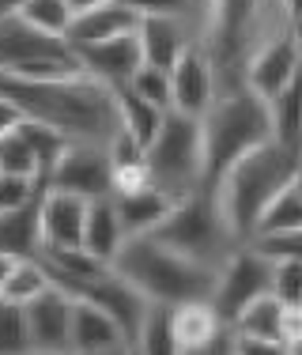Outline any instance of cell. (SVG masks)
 <instances>
[{
    "instance_id": "6da1fadb",
    "label": "cell",
    "mask_w": 302,
    "mask_h": 355,
    "mask_svg": "<svg viewBox=\"0 0 302 355\" xmlns=\"http://www.w3.org/2000/svg\"><path fill=\"white\" fill-rule=\"evenodd\" d=\"M189 35L215 72V98L246 91V69L257 49L287 35L291 19L280 0H189Z\"/></svg>"
},
{
    "instance_id": "7a4b0ae2",
    "label": "cell",
    "mask_w": 302,
    "mask_h": 355,
    "mask_svg": "<svg viewBox=\"0 0 302 355\" xmlns=\"http://www.w3.org/2000/svg\"><path fill=\"white\" fill-rule=\"evenodd\" d=\"M0 95L12 98L27 121L46 125L69 144L106 148L110 137L121 129V121H117V91L83 72L53 83H27L0 72Z\"/></svg>"
},
{
    "instance_id": "3957f363",
    "label": "cell",
    "mask_w": 302,
    "mask_h": 355,
    "mask_svg": "<svg viewBox=\"0 0 302 355\" xmlns=\"http://www.w3.org/2000/svg\"><path fill=\"white\" fill-rule=\"evenodd\" d=\"M299 166V151L283 148V144L268 140L261 148H254L249 155H242L231 166L220 185L212 189V200L220 208L226 231L238 246H246L257 231V219L268 205H272L276 193H283L291 185V174Z\"/></svg>"
},
{
    "instance_id": "277c9868",
    "label": "cell",
    "mask_w": 302,
    "mask_h": 355,
    "mask_svg": "<svg viewBox=\"0 0 302 355\" xmlns=\"http://www.w3.org/2000/svg\"><path fill=\"white\" fill-rule=\"evenodd\" d=\"M272 140V117L268 103H261L249 91L220 95L208 114L200 117V189L212 193L220 178L249 155L254 148Z\"/></svg>"
},
{
    "instance_id": "5b68a950",
    "label": "cell",
    "mask_w": 302,
    "mask_h": 355,
    "mask_svg": "<svg viewBox=\"0 0 302 355\" xmlns=\"http://www.w3.org/2000/svg\"><path fill=\"white\" fill-rule=\"evenodd\" d=\"M110 268L117 280H125L140 299L155 302V306H181V302L212 299L215 287V268L193 265L166 246H159L148 234L125 242Z\"/></svg>"
},
{
    "instance_id": "8992f818",
    "label": "cell",
    "mask_w": 302,
    "mask_h": 355,
    "mask_svg": "<svg viewBox=\"0 0 302 355\" xmlns=\"http://www.w3.org/2000/svg\"><path fill=\"white\" fill-rule=\"evenodd\" d=\"M148 239H155L159 246H166L170 253L193 261V265L215 268V272H220V265L231 257V250L238 246V242L231 239V231H226L212 193H204V189L193 193L186 200H178V205L170 208V216H166Z\"/></svg>"
},
{
    "instance_id": "52a82bcc",
    "label": "cell",
    "mask_w": 302,
    "mask_h": 355,
    "mask_svg": "<svg viewBox=\"0 0 302 355\" xmlns=\"http://www.w3.org/2000/svg\"><path fill=\"white\" fill-rule=\"evenodd\" d=\"M148 174L151 189L170 200H186L200 193V117L166 114L155 140L148 144Z\"/></svg>"
},
{
    "instance_id": "ba28073f",
    "label": "cell",
    "mask_w": 302,
    "mask_h": 355,
    "mask_svg": "<svg viewBox=\"0 0 302 355\" xmlns=\"http://www.w3.org/2000/svg\"><path fill=\"white\" fill-rule=\"evenodd\" d=\"M261 295H272V257L261 253L254 242L234 246L231 257L220 265L215 272V287H212V306L220 314L223 325H231L249 302H257Z\"/></svg>"
},
{
    "instance_id": "9c48e42d",
    "label": "cell",
    "mask_w": 302,
    "mask_h": 355,
    "mask_svg": "<svg viewBox=\"0 0 302 355\" xmlns=\"http://www.w3.org/2000/svg\"><path fill=\"white\" fill-rule=\"evenodd\" d=\"M46 189L69 193V197H80L87 205L91 200H103V197H114L106 148H98V144H69L61 151V159L53 163V171H49Z\"/></svg>"
},
{
    "instance_id": "30bf717a",
    "label": "cell",
    "mask_w": 302,
    "mask_h": 355,
    "mask_svg": "<svg viewBox=\"0 0 302 355\" xmlns=\"http://www.w3.org/2000/svg\"><path fill=\"white\" fill-rule=\"evenodd\" d=\"M215 103V72L212 61L197 42H189L186 53L170 69V110L186 117H204L208 106Z\"/></svg>"
},
{
    "instance_id": "8fae6325",
    "label": "cell",
    "mask_w": 302,
    "mask_h": 355,
    "mask_svg": "<svg viewBox=\"0 0 302 355\" xmlns=\"http://www.w3.org/2000/svg\"><path fill=\"white\" fill-rule=\"evenodd\" d=\"M30 352L38 355H72V299L61 287H49L35 302H27Z\"/></svg>"
},
{
    "instance_id": "7c38bea8",
    "label": "cell",
    "mask_w": 302,
    "mask_h": 355,
    "mask_svg": "<svg viewBox=\"0 0 302 355\" xmlns=\"http://www.w3.org/2000/svg\"><path fill=\"white\" fill-rule=\"evenodd\" d=\"M72 53H76V64H80L83 76H91V80L106 83L114 91H121L132 80V72L144 64L136 35L106 38V42H95V46H72Z\"/></svg>"
},
{
    "instance_id": "4fadbf2b",
    "label": "cell",
    "mask_w": 302,
    "mask_h": 355,
    "mask_svg": "<svg viewBox=\"0 0 302 355\" xmlns=\"http://www.w3.org/2000/svg\"><path fill=\"white\" fill-rule=\"evenodd\" d=\"M69 299H83V302H91V306H98L103 314H110L117 321V329L125 333V340H136V329H140V321H144V310H148V302L140 299L136 291H132L125 280H117L114 276V268L106 276H98V280H91V284H76V287H61Z\"/></svg>"
},
{
    "instance_id": "5bb4252c",
    "label": "cell",
    "mask_w": 302,
    "mask_h": 355,
    "mask_svg": "<svg viewBox=\"0 0 302 355\" xmlns=\"http://www.w3.org/2000/svg\"><path fill=\"white\" fill-rule=\"evenodd\" d=\"M299 69H302V53H299L295 38H291V31H287V35L272 38L268 46L257 49V57L246 69V91L257 95L261 103H272V98L295 80Z\"/></svg>"
},
{
    "instance_id": "9a60e30c",
    "label": "cell",
    "mask_w": 302,
    "mask_h": 355,
    "mask_svg": "<svg viewBox=\"0 0 302 355\" xmlns=\"http://www.w3.org/2000/svg\"><path fill=\"white\" fill-rule=\"evenodd\" d=\"M83 223H87V200L69 197V193H53V189L42 193V200H38L42 253L83 246Z\"/></svg>"
},
{
    "instance_id": "2e32d148",
    "label": "cell",
    "mask_w": 302,
    "mask_h": 355,
    "mask_svg": "<svg viewBox=\"0 0 302 355\" xmlns=\"http://www.w3.org/2000/svg\"><path fill=\"white\" fill-rule=\"evenodd\" d=\"M64 53H72V46L64 38L42 35V31L27 27L19 15L0 19V72H12L27 61H38V57H64Z\"/></svg>"
},
{
    "instance_id": "e0dca14e",
    "label": "cell",
    "mask_w": 302,
    "mask_h": 355,
    "mask_svg": "<svg viewBox=\"0 0 302 355\" xmlns=\"http://www.w3.org/2000/svg\"><path fill=\"white\" fill-rule=\"evenodd\" d=\"M136 42H140V53H144V64L170 72L174 61L186 53L193 35H189L186 15H151V19H140Z\"/></svg>"
},
{
    "instance_id": "ac0fdd59",
    "label": "cell",
    "mask_w": 302,
    "mask_h": 355,
    "mask_svg": "<svg viewBox=\"0 0 302 355\" xmlns=\"http://www.w3.org/2000/svg\"><path fill=\"white\" fill-rule=\"evenodd\" d=\"M170 321H174V336H178V348L181 355H200L208 352L215 340L226 333V325L215 314V306L208 299L200 302H181V306L170 310Z\"/></svg>"
},
{
    "instance_id": "d6986e66",
    "label": "cell",
    "mask_w": 302,
    "mask_h": 355,
    "mask_svg": "<svg viewBox=\"0 0 302 355\" xmlns=\"http://www.w3.org/2000/svg\"><path fill=\"white\" fill-rule=\"evenodd\" d=\"M136 27H140L136 15H132L121 0H114V4H103V8H91V12L76 15L64 42H69V46H95V42H106V38L136 35Z\"/></svg>"
},
{
    "instance_id": "ffe728a7",
    "label": "cell",
    "mask_w": 302,
    "mask_h": 355,
    "mask_svg": "<svg viewBox=\"0 0 302 355\" xmlns=\"http://www.w3.org/2000/svg\"><path fill=\"white\" fill-rule=\"evenodd\" d=\"M106 159H110V185H114V197L121 193H136L151 185L148 174V148L136 144L125 129H117L110 144H106Z\"/></svg>"
},
{
    "instance_id": "44dd1931",
    "label": "cell",
    "mask_w": 302,
    "mask_h": 355,
    "mask_svg": "<svg viewBox=\"0 0 302 355\" xmlns=\"http://www.w3.org/2000/svg\"><path fill=\"white\" fill-rule=\"evenodd\" d=\"M117 344H129L125 333L117 329V321L110 314H103L98 306L83 299H72V355H91V352H106Z\"/></svg>"
},
{
    "instance_id": "7402d4cb",
    "label": "cell",
    "mask_w": 302,
    "mask_h": 355,
    "mask_svg": "<svg viewBox=\"0 0 302 355\" xmlns=\"http://www.w3.org/2000/svg\"><path fill=\"white\" fill-rule=\"evenodd\" d=\"M125 242H129V234H125V227H121V216H117V208H114V197L91 200L87 205V223H83V250H87L91 257L114 265V257L121 253Z\"/></svg>"
},
{
    "instance_id": "603a6c76",
    "label": "cell",
    "mask_w": 302,
    "mask_h": 355,
    "mask_svg": "<svg viewBox=\"0 0 302 355\" xmlns=\"http://www.w3.org/2000/svg\"><path fill=\"white\" fill-rule=\"evenodd\" d=\"M178 205V200H170L166 193L159 189H136V193H121V197H114V208L117 216H121V227L129 239H140V234H151L159 223H163L166 216H170V208Z\"/></svg>"
},
{
    "instance_id": "cb8c5ba5",
    "label": "cell",
    "mask_w": 302,
    "mask_h": 355,
    "mask_svg": "<svg viewBox=\"0 0 302 355\" xmlns=\"http://www.w3.org/2000/svg\"><path fill=\"white\" fill-rule=\"evenodd\" d=\"M42 253L38 239V200L15 212H0V257L30 261Z\"/></svg>"
},
{
    "instance_id": "d4e9b609",
    "label": "cell",
    "mask_w": 302,
    "mask_h": 355,
    "mask_svg": "<svg viewBox=\"0 0 302 355\" xmlns=\"http://www.w3.org/2000/svg\"><path fill=\"white\" fill-rule=\"evenodd\" d=\"M268 117H272V140L291 151H302V69L268 103Z\"/></svg>"
},
{
    "instance_id": "484cf974",
    "label": "cell",
    "mask_w": 302,
    "mask_h": 355,
    "mask_svg": "<svg viewBox=\"0 0 302 355\" xmlns=\"http://www.w3.org/2000/svg\"><path fill=\"white\" fill-rule=\"evenodd\" d=\"M170 310L174 306H155V302H148L144 321H140V329H136V340L129 344L132 355H181L178 336H174Z\"/></svg>"
},
{
    "instance_id": "4316f807",
    "label": "cell",
    "mask_w": 302,
    "mask_h": 355,
    "mask_svg": "<svg viewBox=\"0 0 302 355\" xmlns=\"http://www.w3.org/2000/svg\"><path fill=\"white\" fill-rule=\"evenodd\" d=\"M280 314L283 306L272 295H261L257 302H249L238 318L226 325L231 336H246V340H280Z\"/></svg>"
},
{
    "instance_id": "83f0119b",
    "label": "cell",
    "mask_w": 302,
    "mask_h": 355,
    "mask_svg": "<svg viewBox=\"0 0 302 355\" xmlns=\"http://www.w3.org/2000/svg\"><path fill=\"white\" fill-rule=\"evenodd\" d=\"M166 114L170 110H155V106L140 103L136 95H129V91H117V121H121V129L136 144H144V148L155 140V132H159Z\"/></svg>"
},
{
    "instance_id": "f1b7e54d",
    "label": "cell",
    "mask_w": 302,
    "mask_h": 355,
    "mask_svg": "<svg viewBox=\"0 0 302 355\" xmlns=\"http://www.w3.org/2000/svg\"><path fill=\"white\" fill-rule=\"evenodd\" d=\"M49 287H53V276L46 272V265H42L38 257H30V261H15V268H12V276H8L4 291H0V299L27 306V302H35V299H38V295H46Z\"/></svg>"
},
{
    "instance_id": "f546056e",
    "label": "cell",
    "mask_w": 302,
    "mask_h": 355,
    "mask_svg": "<svg viewBox=\"0 0 302 355\" xmlns=\"http://www.w3.org/2000/svg\"><path fill=\"white\" fill-rule=\"evenodd\" d=\"M291 231H302V200L295 197V189H283L272 197V205L261 212L257 219V231L254 239H268V234H291ZM249 239V242H254Z\"/></svg>"
},
{
    "instance_id": "4dcf8cb0",
    "label": "cell",
    "mask_w": 302,
    "mask_h": 355,
    "mask_svg": "<svg viewBox=\"0 0 302 355\" xmlns=\"http://www.w3.org/2000/svg\"><path fill=\"white\" fill-rule=\"evenodd\" d=\"M19 19L27 23V27L42 31V35H49V38H64L72 27V19H76V12L69 8V0H30L19 12Z\"/></svg>"
},
{
    "instance_id": "1f68e13d",
    "label": "cell",
    "mask_w": 302,
    "mask_h": 355,
    "mask_svg": "<svg viewBox=\"0 0 302 355\" xmlns=\"http://www.w3.org/2000/svg\"><path fill=\"white\" fill-rule=\"evenodd\" d=\"M121 91L136 95L140 103H148L155 110H170V72L155 69V64H140V69L132 72V80L125 83Z\"/></svg>"
},
{
    "instance_id": "d6a6232c",
    "label": "cell",
    "mask_w": 302,
    "mask_h": 355,
    "mask_svg": "<svg viewBox=\"0 0 302 355\" xmlns=\"http://www.w3.org/2000/svg\"><path fill=\"white\" fill-rule=\"evenodd\" d=\"M0 174H19V178H38V182H46L38 171L35 148H30V140L23 137L19 129L0 137Z\"/></svg>"
},
{
    "instance_id": "836d02e7",
    "label": "cell",
    "mask_w": 302,
    "mask_h": 355,
    "mask_svg": "<svg viewBox=\"0 0 302 355\" xmlns=\"http://www.w3.org/2000/svg\"><path fill=\"white\" fill-rule=\"evenodd\" d=\"M30 333H27V306L0 299V355H27Z\"/></svg>"
},
{
    "instance_id": "e575fe53",
    "label": "cell",
    "mask_w": 302,
    "mask_h": 355,
    "mask_svg": "<svg viewBox=\"0 0 302 355\" xmlns=\"http://www.w3.org/2000/svg\"><path fill=\"white\" fill-rule=\"evenodd\" d=\"M46 182L38 178H19V174H0V212H15V208H27L42 200Z\"/></svg>"
},
{
    "instance_id": "d590c367",
    "label": "cell",
    "mask_w": 302,
    "mask_h": 355,
    "mask_svg": "<svg viewBox=\"0 0 302 355\" xmlns=\"http://www.w3.org/2000/svg\"><path fill=\"white\" fill-rule=\"evenodd\" d=\"M272 299L280 306H302V261H272Z\"/></svg>"
},
{
    "instance_id": "8d00e7d4",
    "label": "cell",
    "mask_w": 302,
    "mask_h": 355,
    "mask_svg": "<svg viewBox=\"0 0 302 355\" xmlns=\"http://www.w3.org/2000/svg\"><path fill=\"white\" fill-rule=\"evenodd\" d=\"M254 246L268 253L272 261H302V231L291 234H268V239H254Z\"/></svg>"
},
{
    "instance_id": "74e56055",
    "label": "cell",
    "mask_w": 302,
    "mask_h": 355,
    "mask_svg": "<svg viewBox=\"0 0 302 355\" xmlns=\"http://www.w3.org/2000/svg\"><path fill=\"white\" fill-rule=\"evenodd\" d=\"M136 19H151V15H186L189 0H121Z\"/></svg>"
},
{
    "instance_id": "f35d334b",
    "label": "cell",
    "mask_w": 302,
    "mask_h": 355,
    "mask_svg": "<svg viewBox=\"0 0 302 355\" xmlns=\"http://www.w3.org/2000/svg\"><path fill=\"white\" fill-rule=\"evenodd\" d=\"M280 344L283 348H299L302 344V306H283V314H280Z\"/></svg>"
},
{
    "instance_id": "ab89813d",
    "label": "cell",
    "mask_w": 302,
    "mask_h": 355,
    "mask_svg": "<svg viewBox=\"0 0 302 355\" xmlns=\"http://www.w3.org/2000/svg\"><path fill=\"white\" fill-rule=\"evenodd\" d=\"M234 355H291L280 340H246V336H231Z\"/></svg>"
},
{
    "instance_id": "60d3db41",
    "label": "cell",
    "mask_w": 302,
    "mask_h": 355,
    "mask_svg": "<svg viewBox=\"0 0 302 355\" xmlns=\"http://www.w3.org/2000/svg\"><path fill=\"white\" fill-rule=\"evenodd\" d=\"M23 121H27V117H23V110L15 106L8 95H0V137H8V132H15Z\"/></svg>"
},
{
    "instance_id": "b9f144b4",
    "label": "cell",
    "mask_w": 302,
    "mask_h": 355,
    "mask_svg": "<svg viewBox=\"0 0 302 355\" xmlns=\"http://www.w3.org/2000/svg\"><path fill=\"white\" fill-rule=\"evenodd\" d=\"M27 4H30V0H0V19H12V15H19Z\"/></svg>"
},
{
    "instance_id": "7bdbcfd3",
    "label": "cell",
    "mask_w": 302,
    "mask_h": 355,
    "mask_svg": "<svg viewBox=\"0 0 302 355\" xmlns=\"http://www.w3.org/2000/svg\"><path fill=\"white\" fill-rule=\"evenodd\" d=\"M200 355H234V348H231V333H223L220 340L212 344L208 352H200Z\"/></svg>"
},
{
    "instance_id": "ee69618b",
    "label": "cell",
    "mask_w": 302,
    "mask_h": 355,
    "mask_svg": "<svg viewBox=\"0 0 302 355\" xmlns=\"http://www.w3.org/2000/svg\"><path fill=\"white\" fill-rule=\"evenodd\" d=\"M280 4H283V12H287L291 27H295V23H302V0H280Z\"/></svg>"
},
{
    "instance_id": "f6af8a7d",
    "label": "cell",
    "mask_w": 302,
    "mask_h": 355,
    "mask_svg": "<svg viewBox=\"0 0 302 355\" xmlns=\"http://www.w3.org/2000/svg\"><path fill=\"white\" fill-rule=\"evenodd\" d=\"M103 4H114V0H69V8L76 15L80 12H91V8H103Z\"/></svg>"
},
{
    "instance_id": "bcb514c9",
    "label": "cell",
    "mask_w": 302,
    "mask_h": 355,
    "mask_svg": "<svg viewBox=\"0 0 302 355\" xmlns=\"http://www.w3.org/2000/svg\"><path fill=\"white\" fill-rule=\"evenodd\" d=\"M12 268H15L12 257H0V291H4V284H8V276H12Z\"/></svg>"
},
{
    "instance_id": "7dc6e473",
    "label": "cell",
    "mask_w": 302,
    "mask_h": 355,
    "mask_svg": "<svg viewBox=\"0 0 302 355\" xmlns=\"http://www.w3.org/2000/svg\"><path fill=\"white\" fill-rule=\"evenodd\" d=\"M291 189H295V197L302 200V159H299V166H295V174H291Z\"/></svg>"
},
{
    "instance_id": "c3c4849f",
    "label": "cell",
    "mask_w": 302,
    "mask_h": 355,
    "mask_svg": "<svg viewBox=\"0 0 302 355\" xmlns=\"http://www.w3.org/2000/svg\"><path fill=\"white\" fill-rule=\"evenodd\" d=\"M91 355H132L129 344H117V348H106V352H91Z\"/></svg>"
},
{
    "instance_id": "681fc988",
    "label": "cell",
    "mask_w": 302,
    "mask_h": 355,
    "mask_svg": "<svg viewBox=\"0 0 302 355\" xmlns=\"http://www.w3.org/2000/svg\"><path fill=\"white\" fill-rule=\"evenodd\" d=\"M291 38H295V46H299V53H302V23H295V27H291Z\"/></svg>"
},
{
    "instance_id": "f907efd6",
    "label": "cell",
    "mask_w": 302,
    "mask_h": 355,
    "mask_svg": "<svg viewBox=\"0 0 302 355\" xmlns=\"http://www.w3.org/2000/svg\"><path fill=\"white\" fill-rule=\"evenodd\" d=\"M287 352H291V355H302V344H299V348H287Z\"/></svg>"
},
{
    "instance_id": "816d5d0a",
    "label": "cell",
    "mask_w": 302,
    "mask_h": 355,
    "mask_svg": "<svg viewBox=\"0 0 302 355\" xmlns=\"http://www.w3.org/2000/svg\"><path fill=\"white\" fill-rule=\"evenodd\" d=\"M27 355H38V352H27Z\"/></svg>"
},
{
    "instance_id": "f5cc1de1",
    "label": "cell",
    "mask_w": 302,
    "mask_h": 355,
    "mask_svg": "<svg viewBox=\"0 0 302 355\" xmlns=\"http://www.w3.org/2000/svg\"><path fill=\"white\" fill-rule=\"evenodd\" d=\"M299 159H302V151H299Z\"/></svg>"
}]
</instances>
